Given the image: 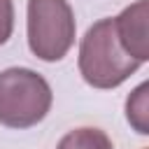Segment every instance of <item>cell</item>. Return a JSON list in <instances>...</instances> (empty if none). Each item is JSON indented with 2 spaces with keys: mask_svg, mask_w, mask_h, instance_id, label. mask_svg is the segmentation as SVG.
Returning a JSON list of instances; mask_svg holds the SVG:
<instances>
[{
  "mask_svg": "<svg viewBox=\"0 0 149 149\" xmlns=\"http://www.w3.org/2000/svg\"><path fill=\"white\" fill-rule=\"evenodd\" d=\"M28 47L35 58L56 63L74 44V12L68 0H28L26 5Z\"/></svg>",
  "mask_w": 149,
  "mask_h": 149,
  "instance_id": "obj_3",
  "label": "cell"
},
{
  "mask_svg": "<svg viewBox=\"0 0 149 149\" xmlns=\"http://www.w3.org/2000/svg\"><path fill=\"white\" fill-rule=\"evenodd\" d=\"M56 149H114V144L105 130L93 126H81L68 130L58 140Z\"/></svg>",
  "mask_w": 149,
  "mask_h": 149,
  "instance_id": "obj_5",
  "label": "cell"
},
{
  "mask_svg": "<svg viewBox=\"0 0 149 149\" xmlns=\"http://www.w3.org/2000/svg\"><path fill=\"white\" fill-rule=\"evenodd\" d=\"M54 102L49 81L30 68L0 72V126L26 130L44 121Z\"/></svg>",
  "mask_w": 149,
  "mask_h": 149,
  "instance_id": "obj_2",
  "label": "cell"
},
{
  "mask_svg": "<svg viewBox=\"0 0 149 149\" xmlns=\"http://www.w3.org/2000/svg\"><path fill=\"white\" fill-rule=\"evenodd\" d=\"M114 28L121 47L140 63L149 61V2L135 0L119 16H114Z\"/></svg>",
  "mask_w": 149,
  "mask_h": 149,
  "instance_id": "obj_4",
  "label": "cell"
},
{
  "mask_svg": "<svg viewBox=\"0 0 149 149\" xmlns=\"http://www.w3.org/2000/svg\"><path fill=\"white\" fill-rule=\"evenodd\" d=\"M149 84L142 81L128 98H126V119L135 133L149 135Z\"/></svg>",
  "mask_w": 149,
  "mask_h": 149,
  "instance_id": "obj_6",
  "label": "cell"
},
{
  "mask_svg": "<svg viewBox=\"0 0 149 149\" xmlns=\"http://www.w3.org/2000/svg\"><path fill=\"white\" fill-rule=\"evenodd\" d=\"M14 33V2L0 0V47L12 37Z\"/></svg>",
  "mask_w": 149,
  "mask_h": 149,
  "instance_id": "obj_7",
  "label": "cell"
},
{
  "mask_svg": "<svg viewBox=\"0 0 149 149\" xmlns=\"http://www.w3.org/2000/svg\"><path fill=\"white\" fill-rule=\"evenodd\" d=\"M79 74L81 79L93 88H116L121 86L130 74L140 70V61H135L119 42L114 19H100L95 21L79 42V56H77Z\"/></svg>",
  "mask_w": 149,
  "mask_h": 149,
  "instance_id": "obj_1",
  "label": "cell"
}]
</instances>
